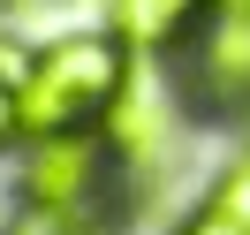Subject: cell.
<instances>
[{
  "label": "cell",
  "instance_id": "8",
  "mask_svg": "<svg viewBox=\"0 0 250 235\" xmlns=\"http://www.w3.org/2000/svg\"><path fill=\"white\" fill-rule=\"evenodd\" d=\"M16 61H23V46H16V53H0V167L16 159V144H23V114H16Z\"/></svg>",
  "mask_w": 250,
  "mask_h": 235
},
{
  "label": "cell",
  "instance_id": "6",
  "mask_svg": "<svg viewBox=\"0 0 250 235\" xmlns=\"http://www.w3.org/2000/svg\"><path fill=\"white\" fill-rule=\"evenodd\" d=\"M197 190H205L228 220L250 228V122H235L228 137H220V159H212V174H205Z\"/></svg>",
  "mask_w": 250,
  "mask_h": 235
},
{
  "label": "cell",
  "instance_id": "3",
  "mask_svg": "<svg viewBox=\"0 0 250 235\" xmlns=\"http://www.w3.org/2000/svg\"><path fill=\"white\" fill-rule=\"evenodd\" d=\"M99 129H106V144H114V159H122V174H129V190H137L144 213L167 197V182L182 174L189 144L205 137V129L189 122L174 76H167L159 61H137V68H129L122 99L106 107V122H99Z\"/></svg>",
  "mask_w": 250,
  "mask_h": 235
},
{
  "label": "cell",
  "instance_id": "7",
  "mask_svg": "<svg viewBox=\"0 0 250 235\" xmlns=\"http://www.w3.org/2000/svg\"><path fill=\"white\" fill-rule=\"evenodd\" d=\"M159 235H250V228H243V220H228V213L197 190V197H182L167 220H159Z\"/></svg>",
  "mask_w": 250,
  "mask_h": 235
},
{
  "label": "cell",
  "instance_id": "5",
  "mask_svg": "<svg viewBox=\"0 0 250 235\" xmlns=\"http://www.w3.org/2000/svg\"><path fill=\"white\" fill-rule=\"evenodd\" d=\"M220 16V0H99V23L114 31V46L129 61H182L197 46V31Z\"/></svg>",
  "mask_w": 250,
  "mask_h": 235
},
{
  "label": "cell",
  "instance_id": "1",
  "mask_svg": "<svg viewBox=\"0 0 250 235\" xmlns=\"http://www.w3.org/2000/svg\"><path fill=\"white\" fill-rule=\"evenodd\" d=\"M144 220L106 129L23 137L8 159V235H129Z\"/></svg>",
  "mask_w": 250,
  "mask_h": 235
},
{
  "label": "cell",
  "instance_id": "4",
  "mask_svg": "<svg viewBox=\"0 0 250 235\" xmlns=\"http://www.w3.org/2000/svg\"><path fill=\"white\" fill-rule=\"evenodd\" d=\"M167 76H174V91H182L197 129L228 137L235 122H250V8L220 0V16L197 31V46L182 61H167Z\"/></svg>",
  "mask_w": 250,
  "mask_h": 235
},
{
  "label": "cell",
  "instance_id": "2",
  "mask_svg": "<svg viewBox=\"0 0 250 235\" xmlns=\"http://www.w3.org/2000/svg\"><path fill=\"white\" fill-rule=\"evenodd\" d=\"M129 53L114 46L106 23H68V31H46L23 46L16 61V114L23 137H61V129H99L106 107L129 84Z\"/></svg>",
  "mask_w": 250,
  "mask_h": 235
},
{
  "label": "cell",
  "instance_id": "9",
  "mask_svg": "<svg viewBox=\"0 0 250 235\" xmlns=\"http://www.w3.org/2000/svg\"><path fill=\"white\" fill-rule=\"evenodd\" d=\"M61 0H0V31H23V23H38V16H53Z\"/></svg>",
  "mask_w": 250,
  "mask_h": 235
},
{
  "label": "cell",
  "instance_id": "10",
  "mask_svg": "<svg viewBox=\"0 0 250 235\" xmlns=\"http://www.w3.org/2000/svg\"><path fill=\"white\" fill-rule=\"evenodd\" d=\"M228 8H250V0H228Z\"/></svg>",
  "mask_w": 250,
  "mask_h": 235
}]
</instances>
